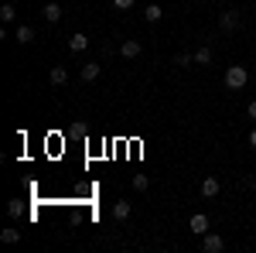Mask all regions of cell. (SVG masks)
Instances as JSON below:
<instances>
[{
    "label": "cell",
    "instance_id": "7c38bea8",
    "mask_svg": "<svg viewBox=\"0 0 256 253\" xmlns=\"http://www.w3.org/2000/svg\"><path fill=\"white\" fill-rule=\"evenodd\" d=\"M48 79H52V86H65V82H68V72H65L62 65H55V69L48 72Z\"/></svg>",
    "mask_w": 256,
    "mask_h": 253
},
{
    "label": "cell",
    "instance_id": "277c9868",
    "mask_svg": "<svg viewBox=\"0 0 256 253\" xmlns=\"http://www.w3.org/2000/svg\"><path fill=\"white\" fill-rule=\"evenodd\" d=\"M188 229H192L195 236H205L208 229H212V222H208V215H205V212H195L192 219H188Z\"/></svg>",
    "mask_w": 256,
    "mask_h": 253
},
{
    "label": "cell",
    "instance_id": "e0dca14e",
    "mask_svg": "<svg viewBox=\"0 0 256 253\" xmlns=\"http://www.w3.org/2000/svg\"><path fill=\"white\" fill-rule=\"evenodd\" d=\"M14 14H18L14 4H4V7H0V18H4V21H14Z\"/></svg>",
    "mask_w": 256,
    "mask_h": 253
},
{
    "label": "cell",
    "instance_id": "5bb4252c",
    "mask_svg": "<svg viewBox=\"0 0 256 253\" xmlns=\"http://www.w3.org/2000/svg\"><path fill=\"white\" fill-rule=\"evenodd\" d=\"M195 62H198V65H208V62H212V48H198Z\"/></svg>",
    "mask_w": 256,
    "mask_h": 253
},
{
    "label": "cell",
    "instance_id": "5b68a950",
    "mask_svg": "<svg viewBox=\"0 0 256 253\" xmlns=\"http://www.w3.org/2000/svg\"><path fill=\"white\" fill-rule=\"evenodd\" d=\"M140 52H144V45H140L137 38H126L120 45V55H123V59H140Z\"/></svg>",
    "mask_w": 256,
    "mask_h": 253
},
{
    "label": "cell",
    "instance_id": "4fadbf2b",
    "mask_svg": "<svg viewBox=\"0 0 256 253\" xmlns=\"http://www.w3.org/2000/svg\"><path fill=\"white\" fill-rule=\"evenodd\" d=\"M41 14H44V21H52V24H55V21H62V7H58V4H44V11H41Z\"/></svg>",
    "mask_w": 256,
    "mask_h": 253
},
{
    "label": "cell",
    "instance_id": "3957f363",
    "mask_svg": "<svg viewBox=\"0 0 256 253\" xmlns=\"http://www.w3.org/2000/svg\"><path fill=\"white\" fill-rule=\"evenodd\" d=\"M202 250H205V253H222V250H226V239L208 229V233L202 236Z\"/></svg>",
    "mask_w": 256,
    "mask_h": 253
},
{
    "label": "cell",
    "instance_id": "603a6c76",
    "mask_svg": "<svg viewBox=\"0 0 256 253\" xmlns=\"http://www.w3.org/2000/svg\"><path fill=\"white\" fill-rule=\"evenodd\" d=\"M253 188H256V181H253Z\"/></svg>",
    "mask_w": 256,
    "mask_h": 253
},
{
    "label": "cell",
    "instance_id": "6da1fadb",
    "mask_svg": "<svg viewBox=\"0 0 256 253\" xmlns=\"http://www.w3.org/2000/svg\"><path fill=\"white\" fill-rule=\"evenodd\" d=\"M246 82H250V69H246V65H229V69H226V89L239 93Z\"/></svg>",
    "mask_w": 256,
    "mask_h": 253
},
{
    "label": "cell",
    "instance_id": "7a4b0ae2",
    "mask_svg": "<svg viewBox=\"0 0 256 253\" xmlns=\"http://www.w3.org/2000/svg\"><path fill=\"white\" fill-rule=\"evenodd\" d=\"M239 28H242V14H239V11L229 7V11L218 14V31H222V35H232V31H239Z\"/></svg>",
    "mask_w": 256,
    "mask_h": 253
},
{
    "label": "cell",
    "instance_id": "ffe728a7",
    "mask_svg": "<svg viewBox=\"0 0 256 253\" xmlns=\"http://www.w3.org/2000/svg\"><path fill=\"white\" fill-rule=\"evenodd\" d=\"M134 4H137V0H113V7H116V11H130Z\"/></svg>",
    "mask_w": 256,
    "mask_h": 253
},
{
    "label": "cell",
    "instance_id": "2e32d148",
    "mask_svg": "<svg viewBox=\"0 0 256 253\" xmlns=\"http://www.w3.org/2000/svg\"><path fill=\"white\" fill-rule=\"evenodd\" d=\"M134 188H137V192H147V188H150L147 175H134Z\"/></svg>",
    "mask_w": 256,
    "mask_h": 253
},
{
    "label": "cell",
    "instance_id": "7402d4cb",
    "mask_svg": "<svg viewBox=\"0 0 256 253\" xmlns=\"http://www.w3.org/2000/svg\"><path fill=\"white\" fill-rule=\"evenodd\" d=\"M250 147H253V151H256V130H253V134H250Z\"/></svg>",
    "mask_w": 256,
    "mask_h": 253
},
{
    "label": "cell",
    "instance_id": "ba28073f",
    "mask_svg": "<svg viewBox=\"0 0 256 253\" xmlns=\"http://www.w3.org/2000/svg\"><path fill=\"white\" fill-rule=\"evenodd\" d=\"M113 219H116V222H126V219H130V202H126V198L113 202Z\"/></svg>",
    "mask_w": 256,
    "mask_h": 253
},
{
    "label": "cell",
    "instance_id": "9c48e42d",
    "mask_svg": "<svg viewBox=\"0 0 256 253\" xmlns=\"http://www.w3.org/2000/svg\"><path fill=\"white\" fill-rule=\"evenodd\" d=\"M218 192H222L218 178H205V181H202V195H205V198H216Z\"/></svg>",
    "mask_w": 256,
    "mask_h": 253
},
{
    "label": "cell",
    "instance_id": "52a82bcc",
    "mask_svg": "<svg viewBox=\"0 0 256 253\" xmlns=\"http://www.w3.org/2000/svg\"><path fill=\"white\" fill-rule=\"evenodd\" d=\"M14 38H18V45H31V41H34V28H31V24H18Z\"/></svg>",
    "mask_w": 256,
    "mask_h": 253
},
{
    "label": "cell",
    "instance_id": "ac0fdd59",
    "mask_svg": "<svg viewBox=\"0 0 256 253\" xmlns=\"http://www.w3.org/2000/svg\"><path fill=\"white\" fill-rule=\"evenodd\" d=\"M7 215H10V219H18V215H20V198L7 202Z\"/></svg>",
    "mask_w": 256,
    "mask_h": 253
},
{
    "label": "cell",
    "instance_id": "8992f818",
    "mask_svg": "<svg viewBox=\"0 0 256 253\" xmlns=\"http://www.w3.org/2000/svg\"><path fill=\"white\" fill-rule=\"evenodd\" d=\"M99 72H102V62H86V65H82V82L99 79Z\"/></svg>",
    "mask_w": 256,
    "mask_h": 253
},
{
    "label": "cell",
    "instance_id": "d6986e66",
    "mask_svg": "<svg viewBox=\"0 0 256 253\" xmlns=\"http://www.w3.org/2000/svg\"><path fill=\"white\" fill-rule=\"evenodd\" d=\"M192 62H195V55H188V52L184 55H174V65H192Z\"/></svg>",
    "mask_w": 256,
    "mask_h": 253
},
{
    "label": "cell",
    "instance_id": "30bf717a",
    "mask_svg": "<svg viewBox=\"0 0 256 253\" xmlns=\"http://www.w3.org/2000/svg\"><path fill=\"white\" fill-rule=\"evenodd\" d=\"M144 18H147V24H158V21L164 18V11H160L158 4H147V7H144Z\"/></svg>",
    "mask_w": 256,
    "mask_h": 253
},
{
    "label": "cell",
    "instance_id": "44dd1931",
    "mask_svg": "<svg viewBox=\"0 0 256 253\" xmlns=\"http://www.w3.org/2000/svg\"><path fill=\"white\" fill-rule=\"evenodd\" d=\"M246 117H250V120H256V99L250 103V106H246Z\"/></svg>",
    "mask_w": 256,
    "mask_h": 253
},
{
    "label": "cell",
    "instance_id": "9a60e30c",
    "mask_svg": "<svg viewBox=\"0 0 256 253\" xmlns=\"http://www.w3.org/2000/svg\"><path fill=\"white\" fill-rule=\"evenodd\" d=\"M0 239H4V243H20V229H4Z\"/></svg>",
    "mask_w": 256,
    "mask_h": 253
},
{
    "label": "cell",
    "instance_id": "8fae6325",
    "mask_svg": "<svg viewBox=\"0 0 256 253\" xmlns=\"http://www.w3.org/2000/svg\"><path fill=\"white\" fill-rule=\"evenodd\" d=\"M86 48H89V38L86 35H72L68 38V52H86Z\"/></svg>",
    "mask_w": 256,
    "mask_h": 253
}]
</instances>
